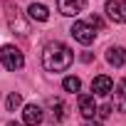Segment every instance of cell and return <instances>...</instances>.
I'll return each instance as SVG.
<instances>
[{
  "label": "cell",
  "mask_w": 126,
  "mask_h": 126,
  "mask_svg": "<svg viewBox=\"0 0 126 126\" xmlns=\"http://www.w3.org/2000/svg\"><path fill=\"white\" fill-rule=\"evenodd\" d=\"M72 62H74V52L64 42H49L42 52V64L47 72H64L72 67Z\"/></svg>",
  "instance_id": "1"
},
{
  "label": "cell",
  "mask_w": 126,
  "mask_h": 126,
  "mask_svg": "<svg viewBox=\"0 0 126 126\" xmlns=\"http://www.w3.org/2000/svg\"><path fill=\"white\" fill-rule=\"evenodd\" d=\"M5 17H8V27L15 32V35H20V37H27L30 35V22L22 17V13L17 10V5H13V3H5Z\"/></svg>",
  "instance_id": "2"
},
{
  "label": "cell",
  "mask_w": 126,
  "mask_h": 126,
  "mask_svg": "<svg viewBox=\"0 0 126 126\" xmlns=\"http://www.w3.org/2000/svg\"><path fill=\"white\" fill-rule=\"evenodd\" d=\"M0 59H3L5 69H10V72H17L25 64V57H22V52L15 45H3V49H0Z\"/></svg>",
  "instance_id": "3"
},
{
  "label": "cell",
  "mask_w": 126,
  "mask_h": 126,
  "mask_svg": "<svg viewBox=\"0 0 126 126\" xmlns=\"http://www.w3.org/2000/svg\"><path fill=\"white\" fill-rule=\"evenodd\" d=\"M69 32H72V37H74L77 42H82V45H92L94 37H96V32H94V27H92L89 22H74Z\"/></svg>",
  "instance_id": "4"
},
{
  "label": "cell",
  "mask_w": 126,
  "mask_h": 126,
  "mask_svg": "<svg viewBox=\"0 0 126 126\" xmlns=\"http://www.w3.org/2000/svg\"><path fill=\"white\" fill-rule=\"evenodd\" d=\"M104 10H106L109 20H114L119 25L126 22V0H109V3L104 5Z\"/></svg>",
  "instance_id": "5"
},
{
  "label": "cell",
  "mask_w": 126,
  "mask_h": 126,
  "mask_svg": "<svg viewBox=\"0 0 126 126\" xmlns=\"http://www.w3.org/2000/svg\"><path fill=\"white\" fill-rule=\"evenodd\" d=\"M77 104H79V114L84 116V119H94L96 116V101H94V94H79V99H77Z\"/></svg>",
  "instance_id": "6"
},
{
  "label": "cell",
  "mask_w": 126,
  "mask_h": 126,
  "mask_svg": "<svg viewBox=\"0 0 126 126\" xmlns=\"http://www.w3.org/2000/svg\"><path fill=\"white\" fill-rule=\"evenodd\" d=\"M57 8H59L62 15L72 17V15H79L87 8V0H57Z\"/></svg>",
  "instance_id": "7"
},
{
  "label": "cell",
  "mask_w": 126,
  "mask_h": 126,
  "mask_svg": "<svg viewBox=\"0 0 126 126\" xmlns=\"http://www.w3.org/2000/svg\"><path fill=\"white\" fill-rule=\"evenodd\" d=\"M92 92H94L96 96H109V94L114 92V82H111V77H106V74L94 77V82H92Z\"/></svg>",
  "instance_id": "8"
},
{
  "label": "cell",
  "mask_w": 126,
  "mask_h": 126,
  "mask_svg": "<svg viewBox=\"0 0 126 126\" xmlns=\"http://www.w3.org/2000/svg\"><path fill=\"white\" fill-rule=\"evenodd\" d=\"M42 119H45V114H42V109H40L37 104H27V106H25L22 121H25L27 126H37V124H42Z\"/></svg>",
  "instance_id": "9"
},
{
  "label": "cell",
  "mask_w": 126,
  "mask_h": 126,
  "mask_svg": "<svg viewBox=\"0 0 126 126\" xmlns=\"http://www.w3.org/2000/svg\"><path fill=\"white\" fill-rule=\"evenodd\" d=\"M106 62L111 67H124L126 64V49L124 47H109L106 49Z\"/></svg>",
  "instance_id": "10"
},
{
  "label": "cell",
  "mask_w": 126,
  "mask_h": 126,
  "mask_svg": "<svg viewBox=\"0 0 126 126\" xmlns=\"http://www.w3.org/2000/svg\"><path fill=\"white\" fill-rule=\"evenodd\" d=\"M114 106H116L121 114H126V79H121V82L114 87Z\"/></svg>",
  "instance_id": "11"
},
{
  "label": "cell",
  "mask_w": 126,
  "mask_h": 126,
  "mask_svg": "<svg viewBox=\"0 0 126 126\" xmlns=\"http://www.w3.org/2000/svg\"><path fill=\"white\" fill-rule=\"evenodd\" d=\"M27 15H30L32 20H40V22H45V20L49 17V10H47L42 3H32V5L27 8Z\"/></svg>",
  "instance_id": "12"
},
{
  "label": "cell",
  "mask_w": 126,
  "mask_h": 126,
  "mask_svg": "<svg viewBox=\"0 0 126 126\" xmlns=\"http://www.w3.org/2000/svg\"><path fill=\"white\" fill-rule=\"evenodd\" d=\"M49 106H52V121H62V119H64V111H67L64 101H59V99H49Z\"/></svg>",
  "instance_id": "13"
},
{
  "label": "cell",
  "mask_w": 126,
  "mask_h": 126,
  "mask_svg": "<svg viewBox=\"0 0 126 126\" xmlns=\"http://www.w3.org/2000/svg\"><path fill=\"white\" fill-rule=\"evenodd\" d=\"M62 87H64V92H72V94H77V92L82 89V79H79V77H64Z\"/></svg>",
  "instance_id": "14"
},
{
  "label": "cell",
  "mask_w": 126,
  "mask_h": 126,
  "mask_svg": "<svg viewBox=\"0 0 126 126\" xmlns=\"http://www.w3.org/2000/svg\"><path fill=\"white\" fill-rule=\"evenodd\" d=\"M20 104H22V96H20L17 92H13V94H8V101H5V106H8V111H15V109H20Z\"/></svg>",
  "instance_id": "15"
},
{
  "label": "cell",
  "mask_w": 126,
  "mask_h": 126,
  "mask_svg": "<svg viewBox=\"0 0 126 126\" xmlns=\"http://www.w3.org/2000/svg\"><path fill=\"white\" fill-rule=\"evenodd\" d=\"M109 114H111V106H99V109H96V116H99V119H106Z\"/></svg>",
  "instance_id": "16"
},
{
  "label": "cell",
  "mask_w": 126,
  "mask_h": 126,
  "mask_svg": "<svg viewBox=\"0 0 126 126\" xmlns=\"http://www.w3.org/2000/svg\"><path fill=\"white\" fill-rule=\"evenodd\" d=\"M87 126H101V124H99V121H89Z\"/></svg>",
  "instance_id": "17"
},
{
  "label": "cell",
  "mask_w": 126,
  "mask_h": 126,
  "mask_svg": "<svg viewBox=\"0 0 126 126\" xmlns=\"http://www.w3.org/2000/svg\"><path fill=\"white\" fill-rule=\"evenodd\" d=\"M5 126H22V124H17V121H10V124H5Z\"/></svg>",
  "instance_id": "18"
}]
</instances>
